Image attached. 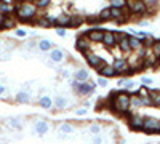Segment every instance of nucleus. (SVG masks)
<instances>
[{"label":"nucleus","mask_w":160,"mask_h":144,"mask_svg":"<svg viewBox=\"0 0 160 144\" xmlns=\"http://www.w3.org/2000/svg\"><path fill=\"white\" fill-rule=\"evenodd\" d=\"M130 93L125 90L115 91L111 95V109L118 115H128L130 114Z\"/></svg>","instance_id":"f257e3e1"},{"label":"nucleus","mask_w":160,"mask_h":144,"mask_svg":"<svg viewBox=\"0 0 160 144\" xmlns=\"http://www.w3.org/2000/svg\"><path fill=\"white\" fill-rule=\"evenodd\" d=\"M37 5L31 0H26L22 3H16L15 5V16L18 21H22V22H32L34 18L37 16Z\"/></svg>","instance_id":"f03ea898"},{"label":"nucleus","mask_w":160,"mask_h":144,"mask_svg":"<svg viewBox=\"0 0 160 144\" xmlns=\"http://www.w3.org/2000/svg\"><path fill=\"white\" fill-rule=\"evenodd\" d=\"M127 8L135 16H141V15L148 13V3H146V0H127Z\"/></svg>","instance_id":"7ed1b4c3"},{"label":"nucleus","mask_w":160,"mask_h":144,"mask_svg":"<svg viewBox=\"0 0 160 144\" xmlns=\"http://www.w3.org/2000/svg\"><path fill=\"white\" fill-rule=\"evenodd\" d=\"M127 119H128V125H130L131 130H135V132H142L144 119H146V117H142L138 112H131V114L127 115Z\"/></svg>","instance_id":"20e7f679"},{"label":"nucleus","mask_w":160,"mask_h":144,"mask_svg":"<svg viewBox=\"0 0 160 144\" xmlns=\"http://www.w3.org/2000/svg\"><path fill=\"white\" fill-rule=\"evenodd\" d=\"M144 133H160V119L157 117H146L144 119V127H142Z\"/></svg>","instance_id":"39448f33"},{"label":"nucleus","mask_w":160,"mask_h":144,"mask_svg":"<svg viewBox=\"0 0 160 144\" xmlns=\"http://www.w3.org/2000/svg\"><path fill=\"white\" fill-rule=\"evenodd\" d=\"M117 37V47L122 53H130L131 51V47H130V35L127 32H118L115 34Z\"/></svg>","instance_id":"423d86ee"},{"label":"nucleus","mask_w":160,"mask_h":144,"mask_svg":"<svg viewBox=\"0 0 160 144\" xmlns=\"http://www.w3.org/2000/svg\"><path fill=\"white\" fill-rule=\"evenodd\" d=\"M96 87H98L96 82H91V83H90V82H78L75 91H77L78 95H82V96H88V95H91V93H95Z\"/></svg>","instance_id":"0eeeda50"},{"label":"nucleus","mask_w":160,"mask_h":144,"mask_svg":"<svg viewBox=\"0 0 160 144\" xmlns=\"http://www.w3.org/2000/svg\"><path fill=\"white\" fill-rule=\"evenodd\" d=\"M83 56H85V59H87V62H88V66H90V67H93L95 71H96V69L101 66V64H104V62H106V61H104L101 56H98L96 53H93L91 50L85 51V53H83Z\"/></svg>","instance_id":"6e6552de"},{"label":"nucleus","mask_w":160,"mask_h":144,"mask_svg":"<svg viewBox=\"0 0 160 144\" xmlns=\"http://www.w3.org/2000/svg\"><path fill=\"white\" fill-rule=\"evenodd\" d=\"M112 67L118 72V75L120 74H128V71H131V67H130V62L125 59V58H115L114 59V62H112ZM133 72V71H131Z\"/></svg>","instance_id":"1a4fd4ad"},{"label":"nucleus","mask_w":160,"mask_h":144,"mask_svg":"<svg viewBox=\"0 0 160 144\" xmlns=\"http://www.w3.org/2000/svg\"><path fill=\"white\" fill-rule=\"evenodd\" d=\"M75 50L80 51V53H85V51L91 50V40L83 34V35H78L77 37V42H75Z\"/></svg>","instance_id":"9d476101"},{"label":"nucleus","mask_w":160,"mask_h":144,"mask_svg":"<svg viewBox=\"0 0 160 144\" xmlns=\"http://www.w3.org/2000/svg\"><path fill=\"white\" fill-rule=\"evenodd\" d=\"M96 72H98V75L106 77V78H111V77H117L118 75V72L112 67V64H108V62L101 64V66L96 69Z\"/></svg>","instance_id":"9b49d317"},{"label":"nucleus","mask_w":160,"mask_h":144,"mask_svg":"<svg viewBox=\"0 0 160 144\" xmlns=\"http://www.w3.org/2000/svg\"><path fill=\"white\" fill-rule=\"evenodd\" d=\"M104 32H106V31H101V29H91V31L85 32V35L91 40V43H102Z\"/></svg>","instance_id":"f8f14e48"},{"label":"nucleus","mask_w":160,"mask_h":144,"mask_svg":"<svg viewBox=\"0 0 160 144\" xmlns=\"http://www.w3.org/2000/svg\"><path fill=\"white\" fill-rule=\"evenodd\" d=\"M102 45L108 48V50H112L115 45H117V37H115V32H111V31H106L104 32V38H102Z\"/></svg>","instance_id":"ddd939ff"},{"label":"nucleus","mask_w":160,"mask_h":144,"mask_svg":"<svg viewBox=\"0 0 160 144\" xmlns=\"http://www.w3.org/2000/svg\"><path fill=\"white\" fill-rule=\"evenodd\" d=\"M50 130V123L47 120H37L34 123V133L38 135V136H45Z\"/></svg>","instance_id":"4468645a"},{"label":"nucleus","mask_w":160,"mask_h":144,"mask_svg":"<svg viewBox=\"0 0 160 144\" xmlns=\"http://www.w3.org/2000/svg\"><path fill=\"white\" fill-rule=\"evenodd\" d=\"M50 59L55 62V64H61V62L66 59L64 50H61V48H53V50L50 51Z\"/></svg>","instance_id":"2eb2a0df"},{"label":"nucleus","mask_w":160,"mask_h":144,"mask_svg":"<svg viewBox=\"0 0 160 144\" xmlns=\"http://www.w3.org/2000/svg\"><path fill=\"white\" fill-rule=\"evenodd\" d=\"M141 107H144L141 96H139L138 93H136V95H131V96H130V112H136V111L141 109Z\"/></svg>","instance_id":"dca6fc26"},{"label":"nucleus","mask_w":160,"mask_h":144,"mask_svg":"<svg viewBox=\"0 0 160 144\" xmlns=\"http://www.w3.org/2000/svg\"><path fill=\"white\" fill-rule=\"evenodd\" d=\"M130 47H131V51H136L138 53L139 50L144 48V42L136 35H130Z\"/></svg>","instance_id":"f3484780"},{"label":"nucleus","mask_w":160,"mask_h":144,"mask_svg":"<svg viewBox=\"0 0 160 144\" xmlns=\"http://www.w3.org/2000/svg\"><path fill=\"white\" fill-rule=\"evenodd\" d=\"M53 106H55L56 109H59V111H64V109H68V106H69V101H68V98H64V96L58 95V96H55V101H53Z\"/></svg>","instance_id":"a211bd4d"},{"label":"nucleus","mask_w":160,"mask_h":144,"mask_svg":"<svg viewBox=\"0 0 160 144\" xmlns=\"http://www.w3.org/2000/svg\"><path fill=\"white\" fill-rule=\"evenodd\" d=\"M71 26V15H66V13H62V15L56 16V27H69Z\"/></svg>","instance_id":"6ab92c4d"},{"label":"nucleus","mask_w":160,"mask_h":144,"mask_svg":"<svg viewBox=\"0 0 160 144\" xmlns=\"http://www.w3.org/2000/svg\"><path fill=\"white\" fill-rule=\"evenodd\" d=\"M74 78H75V80H78V82H88L90 72H88L87 69H83V67H78V69H75V72H74Z\"/></svg>","instance_id":"aec40b11"},{"label":"nucleus","mask_w":160,"mask_h":144,"mask_svg":"<svg viewBox=\"0 0 160 144\" xmlns=\"http://www.w3.org/2000/svg\"><path fill=\"white\" fill-rule=\"evenodd\" d=\"M0 13H2V15H5V16L13 15V13H15V5L5 2V0H0Z\"/></svg>","instance_id":"412c9836"},{"label":"nucleus","mask_w":160,"mask_h":144,"mask_svg":"<svg viewBox=\"0 0 160 144\" xmlns=\"http://www.w3.org/2000/svg\"><path fill=\"white\" fill-rule=\"evenodd\" d=\"M37 47H38L40 51H51L53 47H56V45H53V42L48 40V38H40L38 43H37Z\"/></svg>","instance_id":"4be33fe9"},{"label":"nucleus","mask_w":160,"mask_h":144,"mask_svg":"<svg viewBox=\"0 0 160 144\" xmlns=\"http://www.w3.org/2000/svg\"><path fill=\"white\" fill-rule=\"evenodd\" d=\"M16 16H11V15H8V16H5V21H3V26H2V29H5V31H10V29H15L16 27Z\"/></svg>","instance_id":"5701e85b"},{"label":"nucleus","mask_w":160,"mask_h":144,"mask_svg":"<svg viewBox=\"0 0 160 144\" xmlns=\"http://www.w3.org/2000/svg\"><path fill=\"white\" fill-rule=\"evenodd\" d=\"M38 106L42 107V109H51V107H53V99H51V96H48V95L40 96V98H38Z\"/></svg>","instance_id":"b1692460"},{"label":"nucleus","mask_w":160,"mask_h":144,"mask_svg":"<svg viewBox=\"0 0 160 144\" xmlns=\"http://www.w3.org/2000/svg\"><path fill=\"white\" fill-rule=\"evenodd\" d=\"M15 101L16 102H19V104H28L29 101H31V95L28 93V91H18L16 93V96H15Z\"/></svg>","instance_id":"393cba45"},{"label":"nucleus","mask_w":160,"mask_h":144,"mask_svg":"<svg viewBox=\"0 0 160 144\" xmlns=\"http://www.w3.org/2000/svg\"><path fill=\"white\" fill-rule=\"evenodd\" d=\"M149 96L152 99L154 107H160V90H152L149 88Z\"/></svg>","instance_id":"a878e982"},{"label":"nucleus","mask_w":160,"mask_h":144,"mask_svg":"<svg viewBox=\"0 0 160 144\" xmlns=\"http://www.w3.org/2000/svg\"><path fill=\"white\" fill-rule=\"evenodd\" d=\"M98 18L101 19V22H106V21H111L112 19V16H111V7L109 8H102L101 11H99V15H98Z\"/></svg>","instance_id":"bb28decb"},{"label":"nucleus","mask_w":160,"mask_h":144,"mask_svg":"<svg viewBox=\"0 0 160 144\" xmlns=\"http://www.w3.org/2000/svg\"><path fill=\"white\" fill-rule=\"evenodd\" d=\"M32 22H35L38 27H43V29H48V27H53V24H51V21L47 18V16H43V18H38V19H35V21H32Z\"/></svg>","instance_id":"cd10ccee"},{"label":"nucleus","mask_w":160,"mask_h":144,"mask_svg":"<svg viewBox=\"0 0 160 144\" xmlns=\"http://www.w3.org/2000/svg\"><path fill=\"white\" fill-rule=\"evenodd\" d=\"M85 22V18H82V16H78V15H74V16H71V26L69 27H80Z\"/></svg>","instance_id":"c85d7f7f"},{"label":"nucleus","mask_w":160,"mask_h":144,"mask_svg":"<svg viewBox=\"0 0 160 144\" xmlns=\"http://www.w3.org/2000/svg\"><path fill=\"white\" fill-rule=\"evenodd\" d=\"M59 132L62 135H71V133H74V127L71 123H61L59 125Z\"/></svg>","instance_id":"c756f323"},{"label":"nucleus","mask_w":160,"mask_h":144,"mask_svg":"<svg viewBox=\"0 0 160 144\" xmlns=\"http://www.w3.org/2000/svg\"><path fill=\"white\" fill-rule=\"evenodd\" d=\"M109 3L114 8H125L127 7V0H109Z\"/></svg>","instance_id":"7c9ffc66"},{"label":"nucleus","mask_w":160,"mask_h":144,"mask_svg":"<svg viewBox=\"0 0 160 144\" xmlns=\"http://www.w3.org/2000/svg\"><path fill=\"white\" fill-rule=\"evenodd\" d=\"M152 51H154V55L157 56V61L160 62V38H155V43L152 47Z\"/></svg>","instance_id":"2f4dec72"},{"label":"nucleus","mask_w":160,"mask_h":144,"mask_svg":"<svg viewBox=\"0 0 160 144\" xmlns=\"http://www.w3.org/2000/svg\"><path fill=\"white\" fill-rule=\"evenodd\" d=\"M35 5H37L38 10H45V8H48L51 5V0H37Z\"/></svg>","instance_id":"473e14b6"},{"label":"nucleus","mask_w":160,"mask_h":144,"mask_svg":"<svg viewBox=\"0 0 160 144\" xmlns=\"http://www.w3.org/2000/svg\"><path fill=\"white\" fill-rule=\"evenodd\" d=\"M7 125H8L10 128H21L19 119H8V120H7Z\"/></svg>","instance_id":"72a5a7b5"},{"label":"nucleus","mask_w":160,"mask_h":144,"mask_svg":"<svg viewBox=\"0 0 160 144\" xmlns=\"http://www.w3.org/2000/svg\"><path fill=\"white\" fill-rule=\"evenodd\" d=\"M88 130H90V133H91V135H99L102 128H101L99 125H96V123H93V125L88 127Z\"/></svg>","instance_id":"f704fd0d"},{"label":"nucleus","mask_w":160,"mask_h":144,"mask_svg":"<svg viewBox=\"0 0 160 144\" xmlns=\"http://www.w3.org/2000/svg\"><path fill=\"white\" fill-rule=\"evenodd\" d=\"M15 35L18 38H26V35H28V31L26 29H15Z\"/></svg>","instance_id":"c9c22d12"},{"label":"nucleus","mask_w":160,"mask_h":144,"mask_svg":"<svg viewBox=\"0 0 160 144\" xmlns=\"http://www.w3.org/2000/svg\"><path fill=\"white\" fill-rule=\"evenodd\" d=\"M96 83H98L99 87H108V78H106V77H101V75H99V77L96 78Z\"/></svg>","instance_id":"e433bc0d"},{"label":"nucleus","mask_w":160,"mask_h":144,"mask_svg":"<svg viewBox=\"0 0 160 144\" xmlns=\"http://www.w3.org/2000/svg\"><path fill=\"white\" fill-rule=\"evenodd\" d=\"M55 34L58 37H66V29L64 27H55Z\"/></svg>","instance_id":"4c0bfd02"},{"label":"nucleus","mask_w":160,"mask_h":144,"mask_svg":"<svg viewBox=\"0 0 160 144\" xmlns=\"http://www.w3.org/2000/svg\"><path fill=\"white\" fill-rule=\"evenodd\" d=\"M135 85H136V83L133 82V80H127V82H125V85H123V90H125V91H128V90H131Z\"/></svg>","instance_id":"58836bf2"},{"label":"nucleus","mask_w":160,"mask_h":144,"mask_svg":"<svg viewBox=\"0 0 160 144\" xmlns=\"http://www.w3.org/2000/svg\"><path fill=\"white\" fill-rule=\"evenodd\" d=\"M91 144H102V136L95 135V136H93V139H91Z\"/></svg>","instance_id":"ea45409f"},{"label":"nucleus","mask_w":160,"mask_h":144,"mask_svg":"<svg viewBox=\"0 0 160 144\" xmlns=\"http://www.w3.org/2000/svg\"><path fill=\"white\" fill-rule=\"evenodd\" d=\"M127 80H128L127 77H120L118 80H117V87H118V88H123V85H125V82H127Z\"/></svg>","instance_id":"a19ab883"},{"label":"nucleus","mask_w":160,"mask_h":144,"mask_svg":"<svg viewBox=\"0 0 160 144\" xmlns=\"http://www.w3.org/2000/svg\"><path fill=\"white\" fill-rule=\"evenodd\" d=\"M87 112H88V111H87V107H80V109H77V111H75V114H77L78 117H80V115H87Z\"/></svg>","instance_id":"79ce46f5"},{"label":"nucleus","mask_w":160,"mask_h":144,"mask_svg":"<svg viewBox=\"0 0 160 144\" xmlns=\"http://www.w3.org/2000/svg\"><path fill=\"white\" fill-rule=\"evenodd\" d=\"M141 82H142L144 85H151V83H152V78H151V77H142Z\"/></svg>","instance_id":"37998d69"},{"label":"nucleus","mask_w":160,"mask_h":144,"mask_svg":"<svg viewBox=\"0 0 160 144\" xmlns=\"http://www.w3.org/2000/svg\"><path fill=\"white\" fill-rule=\"evenodd\" d=\"M151 22L149 21H144V19H141V21H138V26H139V27H148V26H149Z\"/></svg>","instance_id":"c03bdc74"},{"label":"nucleus","mask_w":160,"mask_h":144,"mask_svg":"<svg viewBox=\"0 0 160 144\" xmlns=\"http://www.w3.org/2000/svg\"><path fill=\"white\" fill-rule=\"evenodd\" d=\"M61 77H62V78H69V77H71V72H69L68 69H62V72H61Z\"/></svg>","instance_id":"a18cd8bd"},{"label":"nucleus","mask_w":160,"mask_h":144,"mask_svg":"<svg viewBox=\"0 0 160 144\" xmlns=\"http://www.w3.org/2000/svg\"><path fill=\"white\" fill-rule=\"evenodd\" d=\"M3 21H5V15L0 13V29H2V26H3Z\"/></svg>","instance_id":"49530a36"},{"label":"nucleus","mask_w":160,"mask_h":144,"mask_svg":"<svg viewBox=\"0 0 160 144\" xmlns=\"http://www.w3.org/2000/svg\"><path fill=\"white\" fill-rule=\"evenodd\" d=\"M5 93V85H2V83H0V96H2Z\"/></svg>","instance_id":"de8ad7c7"},{"label":"nucleus","mask_w":160,"mask_h":144,"mask_svg":"<svg viewBox=\"0 0 160 144\" xmlns=\"http://www.w3.org/2000/svg\"><path fill=\"white\" fill-rule=\"evenodd\" d=\"M31 2H34V3H35V2H37V0H31Z\"/></svg>","instance_id":"09e8293b"}]
</instances>
